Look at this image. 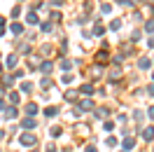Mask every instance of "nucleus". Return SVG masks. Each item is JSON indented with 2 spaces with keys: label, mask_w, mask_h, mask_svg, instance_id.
I'll return each instance as SVG.
<instances>
[{
  "label": "nucleus",
  "mask_w": 154,
  "mask_h": 152,
  "mask_svg": "<svg viewBox=\"0 0 154 152\" xmlns=\"http://www.w3.org/2000/svg\"><path fill=\"white\" fill-rule=\"evenodd\" d=\"M21 143H23V145H33V143H35V136L26 133V136H21Z\"/></svg>",
  "instance_id": "f257e3e1"
},
{
  "label": "nucleus",
  "mask_w": 154,
  "mask_h": 152,
  "mask_svg": "<svg viewBox=\"0 0 154 152\" xmlns=\"http://www.w3.org/2000/svg\"><path fill=\"white\" fill-rule=\"evenodd\" d=\"M154 138V126H149V129H145V141H152Z\"/></svg>",
  "instance_id": "f03ea898"
},
{
  "label": "nucleus",
  "mask_w": 154,
  "mask_h": 152,
  "mask_svg": "<svg viewBox=\"0 0 154 152\" xmlns=\"http://www.w3.org/2000/svg\"><path fill=\"white\" fill-rule=\"evenodd\" d=\"M133 145H135V141H133V138H126V141H124V147H126V150H131Z\"/></svg>",
  "instance_id": "7ed1b4c3"
},
{
  "label": "nucleus",
  "mask_w": 154,
  "mask_h": 152,
  "mask_svg": "<svg viewBox=\"0 0 154 152\" xmlns=\"http://www.w3.org/2000/svg\"><path fill=\"white\" fill-rule=\"evenodd\" d=\"M26 110H28V115H35V112H38V105H28Z\"/></svg>",
  "instance_id": "20e7f679"
},
{
  "label": "nucleus",
  "mask_w": 154,
  "mask_h": 152,
  "mask_svg": "<svg viewBox=\"0 0 154 152\" xmlns=\"http://www.w3.org/2000/svg\"><path fill=\"white\" fill-rule=\"evenodd\" d=\"M23 126H26V129H30V126H35V122H33V119H23Z\"/></svg>",
  "instance_id": "39448f33"
},
{
  "label": "nucleus",
  "mask_w": 154,
  "mask_h": 152,
  "mask_svg": "<svg viewBox=\"0 0 154 152\" xmlns=\"http://www.w3.org/2000/svg\"><path fill=\"white\" fill-rule=\"evenodd\" d=\"M56 115V108H47V117H54Z\"/></svg>",
  "instance_id": "423d86ee"
},
{
  "label": "nucleus",
  "mask_w": 154,
  "mask_h": 152,
  "mask_svg": "<svg viewBox=\"0 0 154 152\" xmlns=\"http://www.w3.org/2000/svg\"><path fill=\"white\" fill-rule=\"evenodd\" d=\"M149 117H152V119H154V108H149Z\"/></svg>",
  "instance_id": "0eeeda50"
}]
</instances>
